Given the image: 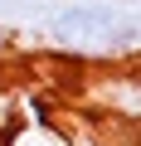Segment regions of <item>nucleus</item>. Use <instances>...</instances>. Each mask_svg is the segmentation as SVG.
<instances>
[{"mask_svg":"<svg viewBox=\"0 0 141 146\" xmlns=\"http://www.w3.org/2000/svg\"><path fill=\"white\" fill-rule=\"evenodd\" d=\"M49 34L73 54H107L122 39V20L112 10H102V5H68V10L54 15Z\"/></svg>","mask_w":141,"mask_h":146,"instance_id":"1","label":"nucleus"}]
</instances>
